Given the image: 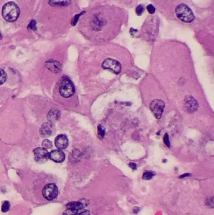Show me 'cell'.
I'll list each match as a JSON object with an SVG mask.
<instances>
[{
  "label": "cell",
  "instance_id": "obj_26",
  "mask_svg": "<svg viewBox=\"0 0 214 215\" xmlns=\"http://www.w3.org/2000/svg\"><path fill=\"white\" fill-rule=\"evenodd\" d=\"M144 10H145L144 7L143 5H140L137 7L136 10V13L138 15H141L144 12Z\"/></svg>",
  "mask_w": 214,
  "mask_h": 215
},
{
  "label": "cell",
  "instance_id": "obj_4",
  "mask_svg": "<svg viewBox=\"0 0 214 215\" xmlns=\"http://www.w3.org/2000/svg\"><path fill=\"white\" fill-rule=\"evenodd\" d=\"M59 92L64 97L72 96L75 93V87L72 82L68 78L63 79L60 84Z\"/></svg>",
  "mask_w": 214,
  "mask_h": 215
},
{
  "label": "cell",
  "instance_id": "obj_24",
  "mask_svg": "<svg viewBox=\"0 0 214 215\" xmlns=\"http://www.w3.org/2000/svg\"><path fill=\"white\" fill-rule=\"evenodd\" d=\"M85 13V12H83L80 13V14L76 15L74 17V18H73V20H72V25L73 26H74V25H76V24H77V22H78V20H79V17H80L83 13Z\"/></svg>",
  "mask_w": 214,
  "mask_h": 215
},
{
  "label": "cell",
  "instance_id": "obj_11",
  "mask_svg": "<svg viewBox=\"0 0 214 215\" xmlns=\"http://www.w3.org/2000/svg\"><path fill=\"white\" fill-rule=\"evenodd\" d=\"M49 158L57 163H61L65 160V155L62 150H54L49 154Z\"/></svg>",
  "mask_w": 214,
  "mask_h": 215
},
{
  "label": "cell",
  "instance_id": "obj_12",
  "mask_svg": "<svg viewBox=\"0 0 214 215\" xmlns=\"http://www.w3.org/2000/svg\"><path fill=\"white\" fill-rule=\"evenodd\" d=\"M55 146L59 150L65 149L69 145V140L65 135H58L55 140Z\"/></svg>",
  "mask_w": 214,
  "mask_h": 215
},
{
  "label": "cell",
  "instance_id": "obj_10",
  "mask_svg": "<svg viewBox=\"0 0 214 215\" xmlns=\"http://www.w3.org/2000/svg\"><path fill=\"white\" fill-rule=\"evenodd\" d=\"M55 132V128L52 123H45L40 129V134L43 137H50L54 135Z\"/></svg>",
  "mask_w": 214,
  "mask_h": 215
},
{
  "label": "cell",
  "instance_id": "obj_17",
  "mask_svg": "<svg viewBox=\"0 0 214 215\" xmlns=\"http://www.w3.org/2000/svg\"><path fill=\"white\" fill-rule=\"evenodd\" d=\"M66 215H90L89 211L85 210L84 209L77 210V211H72L67 209V212Z\"/></svg>",
  "mask_w": 214,
  "mask_h": 215
},
{
  "label": "cell",
  "instance_id": "obj_6",
  "mask_svg": "<svg viewBox=\"0 0 214 215\" xmlns=\"http://www.w3.org/2000/svg\"><path fill=\"white\" fill-rule=\"evenodd\" d=\"M102 66L104 69H110L116 74L120 73L121 70V66L120 63L118 60L111 58L106 59L103 62Z\"/></svg>",
  "mask_w": 214,
  "mask_h": 215
},
{
  "label": "cell",
  "instance_id": "obj_28",
  "mask_svg": "<svg viewBox=\"0 0 214 215\" xmlns=\"http://www.w3.org/2000/svg\"><path fill=\"white\" fill-rule=\"evenodd\" d=\"M147 10L150 14H154L155 13V8L152 5H149L147 7Z\"/></svg>",
  "mask_w": 214,
  "mask_h": 215
},
{
  "label": "cell",
  "instance_id": "obj_1",
  "mask_svg": "<svg viewBox=\"0 0 214 215\" xmlns=\"http://www.w3.org/2000/svg\"><path fill=\"white\" fill-rule=\"evenodd\" d=\"M123 20V11L117 8L97 7L89 17V31L96 40H108L116 35Z\"/></svg>",
  "mask_w": 214,
  "mask_h": 215
},
{
  "label": "cell",
  "instance_id": "obj_31",
  "mask_svg": "<svg viewBox=\"0 0 214 215\" xmlns=\"http://www.w3.org/2000/svg\"><path fill=\"white\" fill-rule=\"evenodd\" d=\"M190 174H183L181 175L180 178H183V177H188V176H190Z\"/></svg>",
  "mask_w": 214,
  "mask_h": 215
},
{
  "label": "cell",
  "instance_id": "obj_25",
  "mask_svg": "<svg viewBox=\"0 0 214 215\" xmlns=\"http://www.w3.org/2000/svg\"><path fill=\"white\" fill-rule=\"evenodd\" d=\"M206 204L208 206V207H210L211 208L213 207L214 206V204H213V197H209L208 199H206Z\"/></svg>",
  "mask_w": 214,
  "mask_h": 215
},
{
  "label": "cell",
  "instance_id": "obj_5",
  "mask_svg": "<svg viewBox=\"0 0 214 215\" xmlns=\"http://www.w3.org/2000/svg\"><path fill=\"white\" fill-rule=\"evenodd\" d=\"M58 187L55 184H48L44 186L42 190V195L48 201L55 199L58 196Z\"/></svg>",
  "mask_w": 214,
  "mask_h": 215
},
{
  "label": "cell",
  "instance_id": "obj_13",
  "mask_svg": "<svg viewBox=\"0 0 214 215\" xmlns=\"http://www.w3.org/2000/svg\"><path fill=\"white\" fill-rule=\"evenodd\" d=\"M46 67L54 73L58 74L62 69V65L56 60H48L45 63Z\"/></svg>",
  "mask_w": 214,
  "mask_h": 215
},
{
  "label": "cell",
  "instance_id": "obj_18",
  "mask_svg": "<svg viewBox=\"0 0 214 215\" xmlns=\"http://www.w3.org/2000/svg\"><path fill=\"white\" fill-rule=\"evenodd\" d=\"M7 79V75L5 71L0 69V85H2L5 82Z\"/></svg>",
  "mask_w": 214,
  "mask_h": 215
},
{
  "label": "cell",
  "instance_id": "obj_8",
  "mask_svg": "<svg viewBox=\"0 0 214 215\" xmlns=\"http://www.w3.org/2000/svg\"><path fill=\"white\" fill-rule=\"evenodd\" d=\"M35 161L38 164H43L49 159V153L47 149L40 147L36 148L33 150Z\"/></svg>",
  "mask_w": 214,
  "mask_h": 215
},
{
  "label": "cell",
  "instance_id": "obj_21",
  "mask_svg": "<svg viewBox=\"0 0 214 215\" xmlns=\"http://www.w3.org/2000/svg\"><path fill=\"white\" fill-rule=\"evenodd\" d=\"M10 204L8 201H6L4 202V203L2 205V210L3 212H7L9 209H10Z\"/></svg>",
  "mask_w": 214,
  "mask_h": 215
},
{
  "label": "cell",
  "instance_id": "obj_16",
  "mask_svg": "<svg viewBox=\"0 0 214 215\" xmlns=\"http://www.w3.org/2000/svg\"><path fill=\"white\" fill-rule=\"evenodd\" d=\"M60 117V112L57 110H51L48 115V119L50 122H51V123H53V122L57 121Z\"/></svg>",
  "mask_w": 214,
  "mask_h": 215
},
{
  "label": "cell",
  "instance_id": "obj_20",
  "mask_svg": "<svg viewBox=\"0 0 214 215\" xmlns=\"http://www.w3.org/2000/svg\"><path fill=\"white\" fill-rule=\"evenodd\" d=\"M52 146V142L49 140H48V139L44 140L43 141V142H42V147L45 149H48L51 148Z\"/></svg>",
  "mask_w": 214,
  "mask_h": 215
},
{
  "label": "cell",
  "instance_id": "obj_3",
  "mask_svg": "<svg viewBox=\"0 0 214 215\" xmlns=\"http://www.w3.org/2000/svg\"><path fill=\"white\" fill-rule=\"evenodd\" d=\"M175 13L178 18L185 23H191L195 19L192 10L187 5L183 3L176 7Z\"/></svg>",
  "mask_w": 214,
  "mask_h": 215
},
{
  "label": "cell",
  "instance_id": "obj_32",
  "mask_svg": "<svg viewBox=\"0 0 214 215\" xmlns=\"http://www.w3.org/2000/svg\"><path fill=\"white\" fill-rule=\"evenodd\" d=\"M2 35H1V34H0V40L2 39Z\"/></svg>",
  "mask_w": 214,
  "mask_h": 215
},
{
  "label": "cell",
  "instance_id": "obj_9",
  "mask_svg": "<svg viewBox=\"0 0 214 215\" xmlns=\"http://www.w3.org/2000/svg\"><path fill=\"white\" fill-rule=\"evenodd\" d=\"M198 107L196 100L192 96H188L185 99L184 109L188 113H193L196 112Z\"/></svg>",
  "mask_w": 214,
  "mask_h": 215
},
{
  "label": "cell",
  "instance_id": "obj_30",
  "mask_svg": "<svg viewBox=\"0 0 214 215\" xmlns=\"http://www.w3.org/2000/svg\"><path fill=\"white\" fill-rule=\"evenodd\" d=\"M138 212H140V209L138 208V207H135L134 209H133V212L134 213H138Z\"/></svg>",
  "mask_w": 214,
  "mask_h": 215
},
{
  "label": "cell",
  "instance_id": "obj_15",
  "mask_svg": "<svg viewBox=\"0 0 214 215\" xmlns=\"http://www.w3.org/2000/svg\"><path fill=\"white\" fill-rule=\"evenodd\" d=\"M48 3L52 7H67L70 3V0H49Z\"/></svg>",
  "mask_w": 214,
  "mask_h": 215
},
{
  "label": "cell",
  "instance_id": "obj_7",
  "mask_svg": "<svg viewBox=\"0 0 214 215\" xmlns=\"http://www.w3.org/2000/svg\"><path fill=\"white\" fill-rule=\"evenodd\" d=\"M164 107L165 102L160 99L153 100L150 104V109L157 119L161 118Z\"/></svg>",
  "mask_w": 214,
  "mask_h": 215
},
{
  "label": "cell",
  "instance_id": "obj_29",
  "mask_svg": "<svg viewBox=\"0 0 214 215\" xmlns=\"http://www.w3.org/2000/svg\"><path fill=\"white\" fill-rule=\"evenodd\" d=\"M130 167L132 169H133V170H136V167H137V165H136V164H135V163H130Z\"/></svg>",
  "mask_w": 214,
  "mask_h": 215
},
{
  "label": "cell",
  "instance_id": "obj_14",
  "mask_svg": "<svg viewBox=\"0 0 214 215\" xmlns=\"http://www.w3.org/2000/svg\"><path fill=\"white\" fill-rule=\"evenodd\" d=\"M88 204V202H85V201H74L70 202L68 203L66 206L67 209L72 210V211H77L82 209H84L87 205Z\"/></svg>",
  "mask_w": 214,
  "mask_h": 215
},
{
  "label": "cell",
  "instance_id": "obj_27",
  "mask_svg": "<svg viewBox=\"0 0 214 215\" xmlns=\"http://www.w3.org/2000/svg\"><path fill=\"white\" fill-rule=\"evenodd\" d=\"M164 142L166 144V145L170 148V140H169V136L168 135V134H165V136H164V139H163Z\"/></svg>",
  "mask_w": 214,
  "mask_h": 215
},
{
  "label": "cell",
  "instance_id": "obj_23",
  "mask_svg": "<svg viewBox=\"0 0 214 215\" xmlns=\"http://www.w3.org/2000/svg\"><path fill=\"white\" fill-rule=\"evenodd\" d=\"M36 24H37V22L35 20H32L28 26V30H37Z\"/></svg>",
  "mask_w": 214,
  "mask_h": 215
},
{
  "label": "cell",
  "instance_id": "obj_22",
  "mask_svg": "<svg viewBox=\"0 0 214 215\" xmlns=\"http://www.w3.org/2000/svg\"><path fill=\"white\" fill-rule=\"evenodd\" d=\"M97 132H98V136L100 137V139H102L105 135V129L101 125H99Z\"/></svg>",
  "mask_w": 214,
  "mask_h": 215
},
{
  "label": "cell",
  "instance_id": "obj_2",
  "mask_svg": "<svg viewBox=\"0 0 214 215\" xmlns=\"http://www.w3.org/2000/svg\"><path fill=\"white\" fill-rule=\"evenodd\" d=\"M2 15L6 21L13 22L20 15V8L14 2H8L3 7Z\"/></svg>",
  "mask_w": 214,
  "mask_h": 215
},
{
  "label": "cell",
  "instance_id": "obj_19",
  "mask_svg": "<svg viewBox=\"0 0 214 215\" xmlns=\"http://www.w3.org/2000/svg\"><path fill=\"white\" fill-rule=\"evenodd\" d=\"M155 175V172L153 171H147L145 172L143 175V179L145 180H150L152 179Z\"/></svg>",
  "mask_w": 214,
  "mask_h": 215
}]
</instances>
